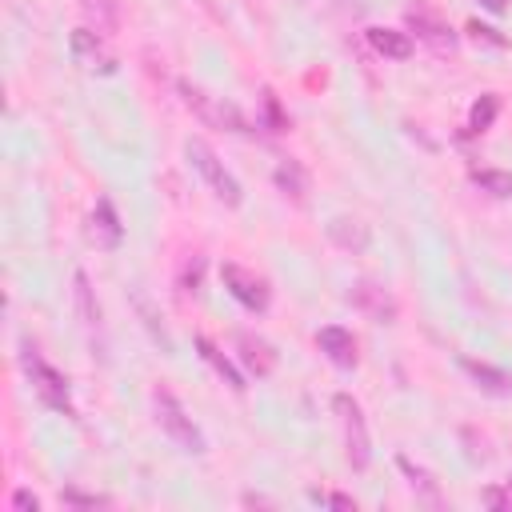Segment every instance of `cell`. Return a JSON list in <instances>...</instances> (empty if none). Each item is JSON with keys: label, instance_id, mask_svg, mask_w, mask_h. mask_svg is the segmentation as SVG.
<instances>
[{"label": "cell", "instance_id": "d6986e66", "mask_svg": "<svg viewBox=\"0 0 512 512\" xmlns=\"http://www.w3.org/2000/svg\"><path fill=\"white\" fill-rule=\"evenodd\" d=\"M72 284H76V312H80V324H84V328H88V336L96 340V332H100V308H96V300H92L88 276H84V272H76V276H72Z\"/></svg>", "mask_w": 512, "mask_h": 512}, {"label": "cell", "instance_id": "ffe728a7", "mask_svg": "<svg viewBox=\"0 0 512 512\" xmlns=\"http://www.w3.org/2000/svg\"><path fill=\"white\" fill-rule=\"evenodd\" d=\"M496 112H500V96L496 92H484L472 108H468V132H488L492 128V120H496Z\"/></svg>", "mask_w": 512, "mask_h": 512}, {"label": "cell", "instance_id": "7c38bea8", "mask_svg": "<svg viewBox=\"0 0 512 512\" xmlns=\"http://www.w3.org/2000/svg\"><path fill=\"white\" fill-rule=\"evenodd\" d=\"M460 368L476 380L480 392H488V396H512V372H504V368H496L488 360H476V356H460Z\"/></svg>", "mask_w": 512, "mask_h": 512}, {"label": "cell", "instance_id": "30bf717a", "mask_svg": "<svg viewBox=\"0 0 512 512\" xmlns=\"http://www.w3.org/2000/svg\"><path fill=\"white\" fill-rule=\"evenodd\" d=\"M88 236H92V244H96V248H108V252L124 240V224H120V216H116V208H112V200H108V196H100V200H96L92 220H88Z\"/></svg>", "mask_w": 512, "mask_h": 512}, {"label": "cell", "instance_id": "f546056e", "mask_svg": "<svg viewBox=\"0 0 512 512\" xmlns=\"http://www.w3.org/2000/svg\"><path fill=\"white\" fill-rule=\"evenodd\" d=\"M504 492H508V500H512V476H508V480H504Z\"/></svg>", "mask_w": 512, "mask_h": 512}, {"label": "cell", "instance_id": "f1b7e54d", "mask_svg": "<svg viewBox=\"0 0 512 512\" xmlns=\"http://www.w3.org/2000/svg\"><path fill=\"white\" fill-rule=\"evenodd\" d=\"M480 8H488L492 16H500V12H508V0H480Z\"/></svg>", "mask_w": 512, "mask_h": 512}, {"label": "cell", "instance_id": "d4e9b609", "mask_svg": "<svg viewBox=\"0 0 512 512\" xmlns=\"http://www.w3.org/2000/svg\"><path fill=\"white\" fill-rule=\"evenodd\" d=\"M12 508H16V512H36L40 500H36L28 488H16V492H12Z\"/></svg>", "mask_w": 512, "mask_h": 512}, {"label": "cell", "instance_id": "6da1fadb", "mask_svg": "<svg viewBox=\"0 0 512 512\" xmlns=\"http://www.w3.org/2000/svg\"><path fill=\"white\" fill-rule=\"evenodd\" d=\"M152 412H156L160 432H164L180 452H192V456H204V452H208V440H204L200 424L184 412V404H180L168 388H156V392H152Z\"/></svg>", "mask_w": 512, "mask_h": 512}, {"label": "cell", "instance_id": "ac0fdd59", "mask_svg": "<svg viewBox=\"0 0 512 512\" xmlns=\"http://www.w3.org/2000/svg\"><path fill=\"white\" fill-rule=\"evenodd\" d=\"M276 184H280V192L292 196L296 204L308 200V176H304V168H300L296 160H280V164H276Z\"/></svg>", "mask_w": 512, "mask_h": 512}, {"label": "cell", "instance_id": "484cf974", "mask_svg": "<svg viewBox=\"0 0 512 512\" xmlns=\"http://www.w3.org/2000/svg\"><path fill=\"white\" fill-rule=\"evenodd\" d=\"M264 108H268V116H272L276 132H284V128H288V120L280 116V104H276V96H272V92H264Z\"/></svg>", "mask_w": 512, "mask_h": 512}, {"label": "cell", "instance_id": "8992f818", "mask_svg": "<svg viewBox=\"0 0 512 512\" xmlns=\"http://www.w3.org/2000/svg\"><path fill=\"white\" fill-rule=\"evenodd\" d=\"M220 280H224V288H228L248 312H268L272 292H268V284H264L256 272H248V268L236 264V260H224V264H220Z\"/></svg>", "mask_w": 512, "mask_h": 512}, {"label": "cell", "instance_id": "277c9868", "mask_svg": "<svg viewBox=\"0 0 512 512\" xmlns=\"http://www.w3.org/2000/svg\"><path fill=\"white\" fill-rule=\"evenodd\" d=\"M332 412L340 420V432H344V452H348V464L356 472H364L372 464V436H368V420H364V408L352 392H336L332 396Z\"/></svg>", "mask_w": 512, "mask_h": 512}, {"label": "cell", "instance_id": "5b68a950", "mask_svg": "<svg viewBox=\"0 0 512 512\" xmlns=\"http://www.w3.org/2000/svg\"><path fill=\"white\" fill-rule=\"evenodd\" d=\"M24 372H28L32 392L40 396V404H44V408L72 416V392H68L64 372H56V368H52L36 348H28V344H24Z\"/></svg>", "mask_w": 512, "mask_h": 512}, {"label": "cell", "instance_id": "603a6c76", "mask_svg": "<svg viewBox=\"0 0 512 512\" xmlns=\"http://www.w3.org/2000/svg\"><path fill=\"white\" fill-rule=\"evenodd\" d=\"M60 500H68V504H84V508H100V504H108V496H92V492H80V488H64Z\"/></svg>", "mask_w": 512, "mask_h": 512}, {"label": "cell", "instance_id": "9c48e42d", "mask_svg": "<svg viewBox=\"0 0 512 512\" xmlns=\"http://www.w3.org/2000/svg\"><path fill=\"white\" fill-rule=\"evenodd\" d=\"M348 300H352L368 320H376V324H392V320H396V300H392V292H388L384 284H376V280H356L352 292H348Z\"/></svg>", "mask_w": 512, "mask_h": 512}, {"label": "cell", "instance_id": "4316f807", "mask_svg": "<svg viewBox=\"0 0 512 512\" xmlns=\"http://www.w3.org/2000/svg\"><path fill=\"white\" fill-rule=\"evenodd\" d=\"M484 504L488 508H512V500H508L504 488H484Z\"/></svg>", "mask_w": 512, "mask_h": 512}, {"label": "cell", "instance_id": "2e32d148", "mask_svg": "<svg viewBox=\"0 0 512 512\" xmlns=\"http://www.w3.org/2000/svg\"><path fill=\"white\" fill-rule=\"evenodd\" d=\"M328 236L348 252H364L368 248V228L360 220H352V216H332L328 220Z\"/></svg>", "mask_w": 512, "mask_h": 512}, {"label": "cell", "instance_id": "7a4b0ae2", "mask_svg": "<svg viewBox=\"0 0 512 512\" xmlns=\"http://www.w3.org/2000/svg\"><path fill=\"white\" fill-rule=\"evenodd\" d=\"M180 88V100H184V108L200 120V124H208V128H220V132H252L248 128V120L240 116V108L236 104H228L224 96H212L208 88H200V84H192V80H180L176 84Z\"/></svg>", "mask_w": 512, "mask_h": 512}, {"label": "cell", "instance_id": "e0dca14e", "mask_svg": "<svg viewBox=\"0 0 512 512\" xmlns=\"http://www.w3.org/2000/svg\"><path fill=\"white\" fill-rule=\"evenodd\" d=\"M196 348H200V356H204V360L216 368V376H220V380H224L232 392H244V388H248V384H244V376L232 368V360H228V356H224V352H220V348H216L208 336H196Z\"/></svg>", "mask_w": 512, "mask_h": 512}, {"label": "cell", "instance_id": "4fadbf2b", "mask_svg": "<svg viewBox=\"0 0 512 512\" xmlns=\"http://www.w3.org/2000/svg\"><path fill=\"white\" fill-rule=\"evenodd\" d=\"M364 36H368L372 52H376V56H384V60H408V56H412V36H408V32H400V28L372 24Z\"/></svg>", "mask_w": 512, "mask_h": 512}, {"label": "cell", "instance_id": "7402d4cb", "mask_svg": "<svg viewBox=\"0 0 512 512\" xmlns=\"http://www.w3.org/2000/svg\"><path fill=\"white\" fill-rule=\"evenodd\" d=\"M396 464H400V468H404V472H408V476H412V480H408V484H412V488H420V492H424V496H432V500H436V484H432V476H428V472H424V468H416V464H412V460H408V456H400V460H396Z\"/></svg>", "mask_w": 512, "mask_h": 512}, {"label": "cell", "instance_id": "3957f363", "mask_svg": "<svg viewBox=\"0 0 512 512\" xmlns=\"http://www.w3.org/2000/svg\"><path fill=\"white\" fill-rule=\"evenodd\" d=\"M184 156H188V164L200 172V180L208 184V192L220 200V204H228V208H240V200H244V188H240V180L224 168V160L212 152V144H204L200 136H192L188 144H184Z\"/></svg>", "mask_w": 512, "mask_h": 512}, {"label": "cell", "instance_id": "9a60e30c", "mask_svg": "<svg viewBox=\"0 0 512 512\" xmlns=\"http://www.w3.org/2000/svg\"><path fill=\"white\" fill-rule=\"evenodd\" d=\"M80 12L88 20V28L112 36L120 28V0H80Z\"/></svg>", "mask_w": 512, "mask_h": 512}, {"label": "cell", "instance_id": "8fae6325", "mask_svg": "<svg viewBox=\"0 0 512 512\" xmlns=\"http://www.w3.org/2000/svg\"><path fill=\"white\" fill-rule=\"evenodd\" d=\"M316 344H320V352L336 364V368H356V336L348 332V328H340V324H324L320 332H316Z\"/></svg>", "mask_w": 512, "mask_h": 512}, {"label": "cell", "instance_id": "83f0119b", "mask_svg": "<svg viewBox=\"0 0 512 512\" xmlns=\"http://www.w3.org/2000/svg\"><path fill=\"white\" fill-rule=\"evenodd\" d=\"M324 504H332V508H356V500L352 496H340V492H328Z\"/></svg>", "mask_w": 512, "mask_h": 512}, {"label": "cell", "instance_id": "ba28073f", "mask_svg": "<svg viewBox=\"0 0 512 512\" xmlns=\"http://www.w3.org/2000/svg\"><path fill=\"white\" fill-rule=\"evenodd\" d=\"M72 56H76V64H84L88 72H116V56L108 52V44H104V32H96V28H76L72 32Z\"/></svg>", "mask_w": 512, "mask_h": 512}, {"label": "cell", "instance_id": "44dd1931", "mask_svg": "<svg viewBox=\"0 0 512 512\" xmlns=\"http://www.w3.org/2000/svg\"><path fill=\"white\" fill-rule=\"evenodd\" d=\"M472 180L484 188V192H492V196H512V172H500V168H472Z\"/></svg>", "mask_w": 512, "mask_h": 512}, {"label": "cell", "instance_id": "5bb4252c", "mask_svg": "<svg viewBox=\"0 0 512 512\" xmlns=\"http://www.w3.org/2000/svg\"><path fill=\"white\" fill-rule=\"evenodd\" d=\"M236 348H240V360L248 364V372L268 376V372L276 368V352H272L268 340H260V336H252V332H240V336H236Z\"/></svg>", "mask_w": 512, "mask_h": 512}, {"label": "cell", "instance_id": "52a82bcc", "mask_svg": "<svg viewBox=\"0 0 512 512\" xmlns=\"http://www.w3.org/2000/svg\"><path fill=\"white\" fill-rule=\"evenodd\" d=\"M408 36H416L420 44H428L436 56H448V52H456V32L448 28V20H440L436 12H428V8H408Z\"/></svg>", "mask_w": 512, "mask_h": 512}, {"label": "cell", "instance_id": "cb8c5ba5", "mask_svg": "<svg viewBox=\"0 0 512 512\" xmlns=\"http://www.w3.org/2000/svg\"><path fill=\"white\" fill-rule=\"evenodd\" d=\"M468 32H472V40H484V44H496V48H504V44H508L496 28H488V24H480V20H472V24H468Z\"/></svg>", "mask_w": 512, "mask_h": 512}]
</instances>
